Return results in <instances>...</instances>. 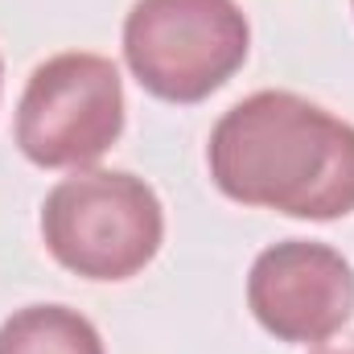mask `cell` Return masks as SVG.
<instances>
[{"label": "cell", "mask_w": 354, "mask_h": 354, "mask_svg": "<svg viewBox=\"0 0 354 354\" xmlns=\"http://www.w3.org/2000/svg\"><path fill=\"white\" fill-rule=\"evenodd\" d=\"M50 256L83 280H128L153 264L165 239L157 189L124 169H79L41 206Z\"/></svg>", "instance_id": "2"}, {"label": "cell", "mask_w": 354, "mask_h": 354, "mask_svg": "<svg viewBox=\"0 0 354 354\" xmlns=\"http://www.w3.org/2000/svg\"><path fill=\"white\" fill-rule=\"evenodd\" d=\"M214 185L243 206L330 223L354 210V124L292 91L239 99L210 132Z\"/></svg>", "instance_id": "1"}, {"label": "cell", "mask_w": 354, "mask_h": 354, "mask_svg": "<svg viewBox=\"0 0 354 354\" xmlns=\"http://www.w3.org/2000/svg\"><path fill=\"white\" fill-rule=\"evenodd\" d=\"M351 4H354V0H351Z\"/></svg>", "instance_id": "9"}, {"label": "cell", "mask_w": 354, "mask_h": 354, "mask_svg": "<svg viewBox=\"0 0 354 354\" xmlns=\"http://www.w3.org/2000/svg\"><path fill=\"white\" fill-rule=\"evenodd\" d=\"M313 354H354V338H346V342H334V346H317Z\"/></svg>", "instance_id": "7"}, {"label": "cell", "mask_w": 354, "mask_h": 354, "mask_svg": "<svg viewBox=\"0 0 354 354\" xmlns=\"http://www.w3.org/2000/svg\"><path fill=\"white\" fill-rule=\"evenodd\" d=\"M0 79H4V62H0Z\"/></svg>", "instance_id": "8"}, {"label": "cell", "mask_w": 354, "mask_h": 354, "mask_svg": "<svg viewBox=\"0 0 354 354\" xmlns=\"http://www.w3.org/2000/svg\"><path fill=\"white\" fill-rule=\"evenodd\" d=\"M0 354H103V338L71 305H25L0 326Z\"/></svg>", "instance_id": "6"}, {"label": "cell", "mask_w": 354, "mask_h": 354, "mask_svg": "<svg viewBox=\"0 0 354 354\" xmlns=\"http://www.w3.org/2000/svg\"><path fill=\"white\" fill-rule=\"evenodd\" d=\"M252 50L235 0H136L124 17V58L136 83L165 103H202Z\"/></svg>", "instance_id": "3"}, {"label": "cell", "mask_w": 354, "mask_h": 354, "mask_svg": "<svg viewBox=\"0 0 354 354\" xmlns=\"http://www.w3.org/2000/svg\"><path fill=\"white\" fill-rule=\"evenodd\" d=\"M124 132V83L111 58L71 50L46 58L17 103V149L41 169H83Z\"/></svg>", "instance_id": "4"}, {"label": "cell", "mask_w": 354, "mask_h": 354, "mask_svg": "<svg viewBox=\"0 0 354 354\" xmlns=\"http://www.w3.org/2000/svg\"><path fill=\"white\" fill-rule=\"evenodd\" d=\"M248 309L280 342H326L354 313V268L330 243H272L248 272Z\"/></svg>", "instance_id": "5"}]
</instances>
